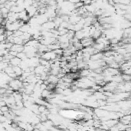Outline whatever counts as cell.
<instances>
[{
	"label": "cell",
	"mask_w": 131,
	"mask_h": 131,
	"mask_svg": "<svg viewBox=\"0 0 131 131\" xmlns=\"http://www.w3.org/2000/svg\"><path fill=\"white\" fill-rule=\"evenodd\" d=\"M26 11H27V12L28 14V16L30 17H34L35 16H37L38 13V8H36V7H35L34 5H30L28 6L27 9H26Z\"/></svg>",
	"instance_id": "obj_3"
},
{
	"label": "cell",
	"mask_w": 131,
	"mask_h": 131,
	"mask_svg": "<svg viewBox=\"0 0 131 131\" xmlns=\"http://www.w3.org/2000/svg\"><path fill=\"white\" fill-rule=\"evenodd\" d=\"M122 77H123V81H124V82H127V81H131V75H130V74L123 73L122 74Z\"/></svg>",
	"instance_id": "obj_22"
},
{
	"label": "cell",
	"mask_w": 131,
	"mask_h": 131,
	"mask_svg": "<svg viewBox=\"0 0 131 131\" xmlns=\"http://www.w3.org/2000/svg\"><path fill=\"white\" fill-rule=\"evenodd\" d=\"M108 67H110V68H117V69H119L120 68V63L117 62L116 61H111L110 63L108 64Z\"/></svg>",
	"instance_id": "obj_15"
},
{
	"label": "cell",
	"mask_w": 131,
	"mask_h": 131,
	"mask_svg": "<svg viewBox=\"0 0 131 131\" xmlns=\"http://www.w3.org/2000/svg\"><path fill=\"white\" fill-rule=\"evenodd\" d=\"M121 0H114V2H115V4H118V3H120V2Z\"/></svg>",
	"instance_id": "obj_36"
},
{
	"label": "cell",
	"mask_w": 131,
	"mask_h": 131,
	"mask_svg": "<svg viewBox=\"0 0 131 131\" xmlns=\"http://www.w3.org/2000/svg\"><path fill=\"white\" fill-rule=\"evenodd\" d=\"M9 65V63H7L5 61H1V63H0V69L2 71H4Z\"/></svg>",
	"instance_id": "obj_25"
},
{
	"label": "cell",
	"mask_w": 131,
	"mask_h": 131,
	"mask_svg": "<svg viewBox=\"0 0 131 131\" xmlns=\"http://www.w3.org/2000/svg\"><path fill=\"white\" fill-rule=\"evenodd\" d=\"M70 46V42L68 43H60V47H61L62 49L65 50L67 48H68V47Z\"/></svg>",
	"instance_id": "obj_28"
},
{
	"label": "cell",
	"mask_w": 131,
	"mask_h": 131,
	"mask_svg": "<svg viewBox=\"0 0 131 131\" xmlns=\"http://www.w3.org/2000/svg\"><path fill=\"white\" fill-rule=\"evenodd\" d=\"M48 63H49V61H48V60L42 58H40V65H42L44 66H45L46 65H48Z\"/></svg>",
	"instance_id": "obj_30"
},
{
	"label": "cell",
	"mask_w": 131,
	"mask_h": 131,
	"mask_svg": "<svg viewBox=\"0 0 131 131\" xmlns=\"http://www.w3.org/2000/svg\"><path fill=\"white\" fill-rule=\"evenodd\" d=\"M22 60L20 59L18 57H14L12 60L10 61V65H12V66H18L20 65V64L22 63Z\"/></svg>",
	"instance_id": "obj_7"
},
{
	"label": "cell",
	"mask_w": 131,
	"mask_h": 131,
	"mask_svg": "<svg viewBox=\"0 0 131 131\" xmlns=\"http://www.w3.org/2000/svg\"><path fill=\"white\" fill-rule=\"evenodd\" d=\"M84 3L83 2H81V1L78 2H77V3H75V4H74L75 9H79V8H81V7L84 6Z\"/></svg>",
	"instance_id": "obj_32"
},
{
	"label": "cell",
	"mask_w": 131,
	"mask_h": 131,
	"mask_svg": "<svg viewBox=\"0 0 131 131\" xmlns=\"http://www.w3.org/2000/svg\"><path fill=\"white\" fill-rule=\"evenodd\" d=\"M10 50L15 51L16 52H22L24 51V44H13V45Z\"/></svg>",
	"instance_id": "obj_4"
},
{
	"label": "cell",
	"mask_w": 131,
	"mask_h": 131,
	"mask_svg": "<svg viewBox=\"0 0 131 131\" xmlns=\"http://www.w3.org/2000/svg\"><path fill=\"white\" fill-rule=\"evenodd\" d=\"M85 7H86V9H87V12H91V13H94V12H95V11H96V9H97L92 4L87 5H85Z\"/></svg>",
	"instance_id": "obj_18"
},
{
	"label": "cell",
	"mask_w": 131,
	"mask_h": 131,
	"mask_svg": "<svg viewBox=\"0 0 131 131\" xmlns=\"http://www.w3.org/2000/svg\"><path fill=\"white\" fill-rule=\"evenodd\" d=\"M30 28H31V25H30L28 23H25L22 26H21L19 29L21 30L22 32H28L29 31Z\"/></svg>",
	"instance_id": "obj_16"
},
{
	"label": "cell",
	"mask_w": 131,
	"mask_h": 131,
	"mask_svg": "<svg viewBox=\"0 0 131 131\" xmlns=\"http://www.w3.org/2000/svg\"><path fill=\"white\" fill-rule=\"evenodd\" d=\"M10 110V107L8 105H5V106H2L0 107V111H1V114H4V113H6V112L9 111Z\"/></svg>",
	"instance_id": "obj_24"
},
{
	"label": "cell",
	"mask_w": 131,
	"mask_h": 131,
	"mask_svg": "<svg viewBox=\"0 0 131 131\" xmlns=\"http://www.w3.org/2000/svg\"><path fill=\"white\" fill-rule=\"evenodd\" d=\"M9 11L10 10L5 6V7H2V8H1L0 12H1V15H8L9 12Z\"/></svg>",
	"instance_id": "obj_26"
},
{
	"label": "cell",
	"mask_w": 131,
	"mask_h": 131,
	"mask_svg": "<svg viewBox=\"0 0 131 131\" xmlns=\"http://www.w3.org/2000/svg\"><path fill=\"white\" fill-rule=\"evenodd\" d=\"M51 92L52 91H50V90H48V89H44V90H43V91H42V98H44V99L48 98V97H50Z\"/></svg>",
	"instance_id": "obj_14"
},
{
	"label": "cell",
	"mask_w": 131,
	"mask_h": 131,
	"mask_svg": "<svg viewBox=\"0 0 131 131\" xmlns=\"http://www.w3.org/2000/svg\"><path fill=\"white\" fill-rule=\"evenodd\" d=\"M23 32H22L20 29H18V30H16V31H15L14 32V36H22V35H23Z\"/></svg>",
	"instance_id": "obj_31"
},
{
	"label": "cell",
	"mask_w": 131,
	"mask_h": 131,
	"mask_svg": "<svg viewBox=\"0 0 131 131\" xmlns=\"http://www.w3.org/2000/svg\"><path fill=\"white\" fill-rule=\"evenodd\" d=\"M112 81H114L117 84H120V83H122V82H123L122 74H117V75H114L113 78H112Z\"/></svg>",
	"instance_id": "obj_11"
},
{
	"label": "cell",
	"mask_w": 131,
	"mask_h": 131,
	"mask_svg": "<svg viewBox=\"0 0 131 131\" xmlns=\"http://www.w3.org/2000/svg\"><path fill=\"white\" fill-rule=\"evenodd\" d=\"M16 57L19 58L20 59H22V61H23V60H25V59H27V58H28V57H27V55H26V53H25V51L18 52Z\"/></svg>",
	"instance_id": "obj_20"
},
{
	"label": "cell",
	"mask_w": 131,
	"mask_h": 131,
	"mask_svg": "<svg viewBox=\"0 0 131 131\" xmlns=\"http://www.w3.org/2000/svg\"><path fill=\"white\" fill-rule=\"evenodd\" d=\"M57 57V55L54 51H48L46 52H44L42 55V58L48 60V61H51V60H55Z\"/></svg>",
	"instance_id": "obj_2"
},
{
	"label": "cell",
	"mask_w": 131,
	"mask_h": 131,
	"mask_svg": "<svg viewBox=\"0 0 131 131\" xmlns=\"http://www.w3.org/2000/svg\"><path fill=\"white\" fill-rule=\"evenodd\" d=\"M126 13V10H123V9H120V8L116 9V14L118 15V16H123Z\"/></svg>",
	"instance_id": "obj_21"
},
{
	"label": "cell",
	"mask_w": 131,
	"mask_h": 131,
	"mask_svg": "<svg viewBox=\"0 0 131 131\" xmlns=\"http://www.w3.org/2000/svg\"><path fill=\"white\" fill-rule=\"evenodd\" d=\"M93 47L96 48V49H97L99 51H104V49H105V44H98V43H93Z\"/></svg>",
	"instance_id": "obj_12"
},
{
	"label": "cell",
	"mask_w": 131,
	"mask_h": 131,
	"mask_svg": "<svg viewBox=\"0 0 131 131\" xmlns=\"http://www.w3.org/2000/svg\"><path fill=\"white\" fill-rule=\"evenodd\" d=\"M91 71L92 70L90 69V68H83L80 71L79 74H80L81 77H87L89 74H91Z\"/></svg>",
	"instance_id": "obj_8"
},
{
	"label": "cell",
	"mask_w": 131,
	"mask_h": 131,
	"mask_svg": "<svg viewBox=\"0 0 131 131\" xmlns=\"http://www.w3.org/2000/svg\"><path fill=\"white\" fill-rule=\"evenodd\" d=\"M120 3L121 4H124V5H130V0H121Z\"/></svg>",
	"instance_id": "obj_35"
},
{
	"label": "cell",
	"mask_w": 131,
	"mask_h": 131,
	"mask_svg": "<svg viewBox=\"0 0 131 131\" xmlns=\"http://www.w3.org/2000/svg\"><path fill=\"white\" fill-rule=\"evenodd\" d=\"M4 71H5L6 74H11V73H13V72H14L13 66H12V65H11L10 64H9V65L4 70Z\"/></svg>",
	"instance_id": "obj_23"
},
{
	"label": "cell",
	"mask_w": 131,
	"mask_h": 131,
	"mask_svg": "<svg viewBox=\"0 0 131 131\" xmlns=\"http://www.w3.org/2000/svg\"><path fill=\"white\" fill-rule=\"evenodd\" d=\"M9 87H12L14 91H18L20 87H24L23 86V81H20L18 78H14L9 81Z\"/></svg>",
	"instance_id": "obj_1"
},
{
	"label": "cell",
	"mask_w": 131,
	"mask_h": 131,
	"mask_svg": "<svg viewBox=\"0 0 131 131\" xmlns=\"http://www.w3.org/2000/svg\"><path fill=\"white\" fill-rule=\"evenodd\" d=\"M110 42L111 45H115V44H117L120 42V40L117 39V38H113L110 39Z\"/></svg>",
	"instance_id": "obj_27"
},
{
	"label": "cell",
	"mask_w": 131,
	"mask_h": 131,
	"mask_svg": "<svg viewBox=\"0 0 131 131\" xmlns=\"http://www.w3.org/2000/svg\"><path fill=\"white\" fill-rule=\"evenodd\" d=\"M48 81L50 82V83H53L57 84L58 82L59 81V78L57 75H54V74H49L48 77Z\"/></svg>",
	"instance_id": "obj_5"
},
{
	"label": "cell",
	"mask_w": 131,
	"mask_h": 131,
	"mask_svg": "<svg viewBox=\"0 0 131 131\" xmlns=\"http://www.w3.org/2000/svg\"><path fill=\"white\" fill-rule=\"evenodd\" d=\"M74 36H75L77 39H79L81 41V40H82L83 38H85V32L82 29L79 30V31L75 32V35Z\"/></svg>",
	"instance_id": "obj_10"
},
{
	"label": "cell",
	"mask_w": 131,
	"mask_h": 131,
	"mask_svg": "<svg viewBox=\"0 0 131 131\" xmlns=\"http://www.w3.org/2000/svg\"><path fill=\"white\" fill-rule=\"evenodd\" d=\"M101 35H102V32L99 29H97L96 32L93 33V35H92V38L93 39H97L98 38H100V36H101Z\"/></svg>",
	"instance_id": "obj_19"
},
{
	"label": "cell",
	"mask_w": 131,
	"mask_h": 131,
	"mask_svg": "<svg viewBox=\"0 0 131 131\" xmlns=\"http://www.w3.org/2000/svg\"><path fill=\"white\" fill-rule=\"evenodd\" d=\"M93 94H94V96L97 97V100H106L107 98V96L104 94L103 92H100L99 91H95L94 93H93Z\"/></svg>",
	"instance_id": "obj_6"
},
{
	"label": "cell",
	"mask_w": 131,
	"mask_h": 131,
	"mask_svg": "<svg viewBox=\"0 0 131 131\" xmlns=\"http://www.w3.org/2000/svg\"><path fill=\"white\" fill-rule=\"evenodd\" d=\"M55 53H56V55H63V53H64V49H62L61 48H58V49H56V50H55L54 51Z\"/></svg>",
	"instance_id": "obj_29"
},
{
	"label": "cell",
	"mask_w": 131,
	"mask_h": 131,
	"mask_svg": "<svg viewBox=\"0 0 131 131\" xmlns=\"http://www.w3.org/2000/svg\"><path fill=\"white\" fill-rule=\"evenodd\" d=\"M13 68H14V72L16 73L18 77L21 76L22 74H23L24 71L22 70V68H21V67L18 65V66H13Z\"/></svg>",
	"instance_id": "obj_13"
},
{
	"label": "cell",
	"mask_w": 131,
	"mask_h": 131,
	"mask_svg": "<svg viewBox=\"0 0 131 131\" xmlns=\"http://www.w3.org/2000/svg\"><path fill=\"white\" fill-rule=\"evenodd\" d=\"M123 17H124V18H126V20L131 22V14H130V13H126L124 16H123Z\"/></svg>",
	"instance_id": "obj_34"
},
{
	"label": "cell",
	"mask_w": 131,
	"mask_h": 131,
	"mask_svg": "<svg viewBox=\"0 0 131 131\" xmlns=\"http://www.w3.org/2000/svg\"><path fill=\"white\" fill-rule=\"evenodd\" d=\"M47 107L45 106V105H39V107H38V110H39V112L41 114L42 113H43V112L46 109H47Z\"/></svg>",
	"instance_id": "obj_33"
},
{
	"label": "cell",
	"mask_w": 131,
	"mask_h": 131,
	"mask_svg": "<svg viewBox=\"0 0 131 131\" xmlns=\"http://www.w3.org/2000/svg\"><path fill=\"white\" fill-rule=\"evenodd\" d=\"M98 1H100V0H92L93 2H98Z\"/></svg>",
	"instance_id": "obj_37"
},
{
	"label": "cell",
	"mask_w": 131,
	"mask_h": 131,
	"mask_svg": "<svg viewBox=\"0 0 131 131\" xmlns=\"http://www.w3.org/2000/svg\"><path fill=\"white\" fill-rule=\"evenodd\" d=\"M44 65H38L37 67H35V74H42L43 72H44Z\"/></svg>",
	"instance_id": "obj_9"
},
{
	"label": "cell",
	"mask_w": 131,
	"mask_h": 131,
	"mask_svg": "<svg viewBox=\"0 0 131 131\" xmlns=\"http://www.w3.org/2000/svg\"><path fill=\"white\" fill-rule=\"evenodd\" d=\"M14 44H24V40L21 38V36H15L14 38Z\"/></svg>",
	"instance_id": "obj_17"
}]
</instances>
